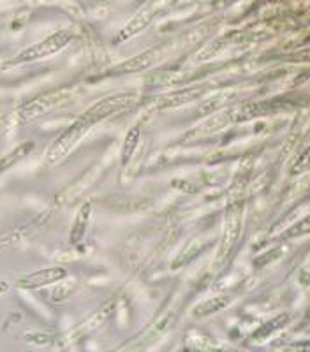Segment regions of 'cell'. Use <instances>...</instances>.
<instances>
[{
    "label": "cell",
    "mask_w": 310,
    "mask_h": 352,
    "mask_svg": "<svg viewBox=\"0 0 310 352\" xmlns=\"http://www.w3.org/2000/svg\"><path fill=\"white\" fill-rule=\"evenodd\" d=\"M73 39V32L69 28H64V30H58V32L52 34L49 37H46L45 41L34 44V46H28L27 50H23L21 53H18L11 62L5 64V67L9 65H20L25 64V62H32L39 60V58H45V56L53 55V53L60 52L62 48H65L69 43Z\"/></svg>",
    "instance_id": "1"
},
{
    "label": "cell",
    "mask_w": 310,
    "mask_h": 352,
    "mask_svg": "<svg viewBox=\"0 0 310 352\" xmlns=\"http://www.w3.org/2000/svg\"><path fill=\"white\" fill-rule=\"evenodd\" d=\"M90 127H92V125L80 116L71 127L65 129L60 136L53 141L52 146H49L48 152H46V162H48L49 166H53L58 164L60 160H64L65 157H67V153L74 148V144L89 132Z\"/></svg>",
    "instance_id": "2"
},
{
    "label": "cell",
    "mask_w": 310,
    "mask_h": 352,
    "mask_svg": "<svg viewBox=\"0 0 310 352\" xmlns=\"http://www.w3.org/2000/svg\"><path fill=\"white\" fill-rule=\"evenodd\" d=\"M113 310H115V303H106L104 307L99 308L97 312H93L92 316L87 317V319H85L81 324H78L76 328L71 329V331L64 336V344L65 345L76 344L78 340H81V338H85V336L92 335L93 331H97V329L101 328L106 320L109 319V316L113 314Z\"/></svg>",
    "instance_id": "3"
},
{
    "label": "cell",
    "mask_w": 310,
    "mask_h": 352,
    "mask_svg": "<svg viewBox=\"0 0 310 352\" xmlns=\"http://www.w3.org/2000/svg\"><path fill=\"white\" fill-rule=\"evenodd\" d=\"M133 99L134 97L127 96V94L108 97V99H102L101 102H97L96 106H92V108L85 113L81 118L89 122L90 125H93V124H97V122H101V120H104V118H108V116L113 115V113H117V111H120V109L127 108V106L133 102Z\"/></svg>",
    "instance_id": "4"
},
{
    "label": "cell",
    "mask_w": 310,
    "mask_h": 352,
    "mask_svg": "<svg viewBox=\"0 0 310 352\" xmlns=\"http://www.w3.org/2000/svg\"><path fill=\"white\" fill-rule=\"evenodd\" d=\"M65 97H67V92H65V90H58V92H52L46 94V96L37 97V99L30 100L28 104H25L23 108L18 109L16 118H20L21 122L32 120V118L39 116L41 113H46L48 109L55 108L56 104H60Z\"/></svg>",
    "instance_id": "5"
},
{
    "label": "cell",
    "mask_w": 310,
    "mask_h": 352,
    "mask_svg": "<svg viewBox=\"0 0 310 352\" xmlns=\"http://www.w3.org/2000/svg\"><path fill=\"white\" fill-rule=\"evenodd\" d=\"M67 275L69 272L65 268H62V266H52V268L37 270V272H32V273H28V275L21 276L20 280H18V287L21 289L45 287V285L64 280Z\"/></svg>",
    "instance_id": "6"
},
{
    "label": "cell",
    "mask_w": 310,
    "mask_h": 352,
    "mask_svg": "<svg viewBox=\"0 0 310 352\" xmlns=\"http://www.w3.org/2000/svg\"><path fill=\"white\" fill-rule=\"evenodd\" d=\"M90 217H92V204H81V208L76 213V219H74L73 229H71V236H69V241L73 245H78L85 238V232L90 224Z\"/></svg>",
    "instance_id": "7"
},
{
    "label": "cell",
    "mask_w": 310,
    "mask_h": 352,
    "mask_svg": "<svg viewBox=\"0 0 310 352\" xmlns=\"http://www.w3.org/2000/svg\"><path fill=\"white\" fill-rule=\"evenodd\" d=\"M34 148H36V143H34V141H25V143L18 144L16 148L11 150V152L5 153V155L0 159V173L8 171L12 166H16L18 162L27 159V157L34 152Z\"/></svg>",
    "instance_id": "8"
},
{
    "label": "cell",
    "mask_w": 310,
    "mask_h": 352,
    "mask_svg": "<svg viewBox=\"0 0 310 352\" xmlns=\"http://www.w3.org/2000/svg\"><path fill=\"white\" fill-rule=\"evenodd\" d=\"M289 320H291V316H287V314H284V316H280V317H275V319H272L270 322L263 324L258 331L254 333L252 340H256V342L266 340L268 336L274 335V331H278V329L284 328V326H286Z\"/></svg>",
    "instance_id": "9"
},
{
    "label": "cell",
    "mask_w": 310,
    "mask_h": 352,
    "mask_svg": "<svg viewBox=\"0 0 310 352\" xmlns=\"http://www.w3.org/2000/svg\"><path fill=\"white\" fill-rule=\"evenodd\" d=\"M230 300L228 298H214V300H208L205 303L197 305L194 308V316L196 317H206V316H212V314H217L221 312L222 308L228 307Z\"/></svg>",
    "instance_id": "10"
},
{
    "label": "cell",
    "mask_w": 310,
    "mask_h": 352,
    "mask_svg": "<svg viewBox=\"0 0 310 352\" xmlns=\"http://www.w3.org/2000/svg\"><path fill=\"white\" fill-rule=\"evenodd\" d=\"M140 125H134L129 132H127V136H125V143H124V150H122V166H125L133 157L134 150H136L137 143H140Z\"/></svg>",
    "instance_id": "11"
},
{
    "label": "cell",
    "mask_w": 310,
    "mask_h": 352,
    "mask_svg": "<svg viewBox=\"0 0 310 352\" xmlns=\"http://www.w3.org/2000/svg\"><path fill=\"white\" fill-rule=\"evenodd\" d=\"M150 18H152V14H148V12H143V14H140V16L134 18V20L131 21V23L127 25V27H125L120 34H118L117 43H122V41L129 39V37H133L134 34L140 32L141 28H145L146 23L150 21Z\"/></svg>",
    "instance_id": "12"
},
{
    "label": "cell",
    "mask_w": 310,
    "mask_h": 352,
    "mask_svg": "<svg viewBox=\"0 0 310 352\" xmlns=\"http://www.w3.org/2000/svg\"><path fill=\"white\" fill-rule=\"evenodd\" d=\"M153 55H155V52H146V53H143V55H140V56H134L133 60L118 65L115 71H117V72H133V71H140V69H145L146 65L152 64Z\"/></svg>",
    "instance_id": "13"
},
{
    "label": "cell",
    "mask_w": 310,
    "mask_h": 352,
    "mask_svg": "<svg viewBox=\"0 0 310 352\" xmlns=\"http://www.w3.org/2000/svg\"><path fill=\"white\" fill-rule=\"evenodd\" d=\"M189 342V345L190 347H194L196 349V351H206V352H215V351H221V349H219V345L215 344L214 340H212V338H206V336H199L197 335L196 336V340H187Z\"/></svg>",
    "instance_id": "14"
},
{
    "label": "cell",
    "mask_w": 310,
    "mask_h": 352,
    "mask_svg": "<svg viewBox=\"0 0 310 352\" xmlns=\"http://www.w3.org/2000/svg\"><path fill=\"white\" fill-rule=\"evenodd\" d=\"M307 157H309V150H305V153H303V155L300 157V164L294 166L293 173H302L303 169L307 168V164H309V159H307Z\"/></svg>",
    "instance_id": "15"
},
{
    "label": "cell",
    "mask_w": 310,
    "mask_h": 352,
    "mask_svg": "<svg viewBox=\"0 0 310 352\" xmlns=\"http://www.w3.org/2000/svg\"><path fill=\"white\" fill-rule=\"evenodd\" d=\"M9 291V284L5 280H0V294H4V292Z\"/></svg>",
    "instance_id": "16"
},
{
    "label": "cell",
    "mask_w": 310,
    "mask_h": 352,
    "mask_svg": "<svg viewBox=\"0 0 310 352\" xmlns=\"http://www.w3.org/2000/svg\"><path fill=\"white\" fill-rule=\"evenodd\" d=\"M8 124H9V118H2V120H0V134L8 129Z\"/></svg>",
    "instance_id": "17"
}]
</instances>
